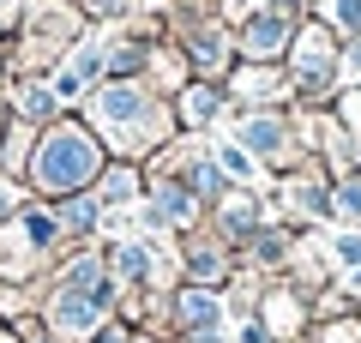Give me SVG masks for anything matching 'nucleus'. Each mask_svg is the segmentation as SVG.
<instances>
[{
	"instance_id": "nucleus-4",
	"label": "nucleus",
	"mask_w": 361,
	"mask_h": 343,
	"mask_svg": "<svg viewBox=\"0 0 361 343\" xmlns=\"http://www.w3.org/2000/svg\"><path fill=\"white\" fill-rule=\"evenodd\" d=\"M180 319H187L193 331H211V325H217V301H211L205 289H187V295H180Z\"/></svg>"
},
{
	"instance_id": "nucleus-8",
	"label": "nucleus",
	"mask_w": 361,
	"mask_h": 343,
	"mask_svg": "<svg viewBox=\"0 0 361 343\" xmlns=\"http://www.w3.org/2000/svg\"><path fill=\"white\" fill-rule=\"evenodd\" d=\"M217 114V90H187V121H211Z\"/></svg>"
},
{
	"instance_id": "nucleus-10",
	"label": "nucleus",
	"mask_w": 361,
	"mask_h": 343,
	"mask_svg": "<svg viewBox=\"0 0 361 343\" xmlns=\"http://www.w3.org/2000/svg\"><path fill=\"white\" fill-rule=\"evenodd\" d=\"M127 193H133V175H127V169H115V175L103 181V199H115V205H121Z\"/></svg>"
},
{
	"instance_id": "nucleus-16",
	"label": "nucleus",
	"mask_w": 361,
	"mask_h": 343,
	"mask_svg": "<svg viewBox=\"0 0 361 343\" xmlns=\"http://www.w3.org/2000/svg\"><path fill=\"white\" fill-rule=\"evenodd\" d=\"M355 61H361V49H355Z\"/></svg>"
},
{
	"instance_id": "nucleus-9",
	"label": "nucleus",
	"mask_w": 361,
	"mask_h": 343,
	"mask_svg": "<svg viewBox=\"0 0 361 343\" xmlns=\"http://www.w3.org/2000/svg\"><path fill=\"white\" fill-rule=\"evenodd\" d=\"M115 271L121 277H145V253L139 247H115Z\"/></svg>"
},
{
	"instance_id": "nucleus-7",
	"label": "nucleus",
	"mask_w": 361,
	"mask_h": 343,
	"mask_svg": "<svg viewBox=\"0 0 361 343\" xmlns=\"http://www.w3.org/2000/svg\"><path fill=\"white\" fill-rule=\"evenodd\" d=\"M325 13H331L337 30H355L361 37V0H325Z\"/></svg>"
},
{
	"instance_id": "nucleus-12",
	"label": "nucleus",
	"mask_w": 361,
	"mask_h": 343,
	"mask_svg": "<svg viewBox=\"0 0 361 343\" xmlns=\"http://www.w3.org/2000/svg\"><path fill=\"white\" fill-rule=\"evenodd\" d=\"M90 217H97L90 205H66V211H61V223H66V229H90Z\"/></svg>"
},
{
	"instance_id": "nucleus-11",
	"label": "nucleus",
	"mask_w": 361,
	"mask_h": 343,
	"mask_svg": "<svg viewBox=\"0 0 361 343\" xmlns=\"http://www.w3.org/2000/svg\"><path fill=\"white\" fill-rule=\"evenodd\" d=\"M18 109H25V114H49L54 97H49V90H25V102H18Z\"/></svg>"
},
{
	"instance_id": "nucleus-2",
	"label": "nucleus",
	"mask_w": 361,
	"mask_h": 343,
	"mask_svg": "<svg viewBox=\"0 0 361 343\" xmlns=\"http://www.w3.org/2000/svg\"><path fill=\"white\" fill-rule=\"evenodd\" d=\"M283 37H289V25H283V18H277V13H259L253 25H247L241 49H247V54H259V61H265V54H277V49H283Z\"/></svg>"
},
{
	"instance_id": "nucleus-1",
	"label": "nucleus",
	"mask_w": 361,
	"mask_h": 343,
	"mask_svg": "<svg viewBox=\"0 0 361 343\" xmlns=\"http://www.w3.org/2000/svg\"><path fill=\"white\" fill-rule=\"evenodd\" d=\"M90 169H97V145H90V133H78V127L49 133L42 151H37V181L49 193H73Z\"/></svg>"
},
{
	"instance_id": "nucleus-14",
	"label": "nucleus",
	"mask_w": 361,
	"mask_h": 343,
	"mask_svg": "<svg viewBox=\"0 0 361 343\" xmlns=\"http://www.w3.org/2000/svg\"><path fill=\"white\" fill-rule=\"evenodd\" d=\"M193 181H199V187H205V193H217V187H223V175H217V169H211V163H205V169H193Z\"/></svg>"
},
{
	"instance_id": "nucleus-5",
	"label": "nucleus",
	"mask_w": 361,
	"mask_h": 343,
	"mask_svg": "<svg viewBox=\"0 0 361 343\" xmlns=\"http://www.w3.org/2000/svg\"><path fill=\"white\" fill-rule=\"evenodd\" d=\"M241 139L247 145H253V151H277V145H283V127H277V121H271V114H259V121H247V127H241Z\"/></svg>"
},
{
	"instance_id": "nucleus-15",
	"label": "nucleus",
	"mask_w": 361,
	"mask_h": 343,
	"mask_svg": "<svg viewBox=\"0 0 361 343\" xmlns=\"http://www.w3.org/2000/svg\"><path fill=\"white\" fill-rule=\"evenodd\" d=\"M337 259H361V235H343L337 241Z\"/></svg>"
},
{
	"instance_id": "nucleus-13",
	"label": "nucleus",
	"mask_w": 361,
	"mask_h": 343,
	"mask_svg": "<svg viewBox=\"0 0 361 343\" xmlns=\"http://www.w3.org/2000/svg\"><path fill=\"white\" fill-rule=\"evenodd\" d=\"M337 211H349V217H361V187H343V193H337Z\"/></svg>"
},
{
	"instance_id": "nucleus-3",
	"label": "nucleus",
	"mask_w": 361,
	"mask_h": 343,
	"mask_svg": "<svg viewBox=\"0 0 361 343\" xmlns=\"http://www.w3.org/2000/svg\"><path fill=\"white\" fill-rule=\"evenodd\" d=\"M97 114H103V121H115V127H133V121L145 114V97H139L133 85H115V90H103Z\"/></svg>"
},
{
	"instance_id": "nucleus-6",
	"label": "nucleus",
	"mask_w": 361,
	"mask_h": 343,
	"mask_svg": "<svg viewBox=\"0 0 361 343\" xmlns=\"http://www.w3.org/2000/svg\"><path fill=\"white\" fill-rule=\"evenodd\" d=\"M187 211H193V199H187L180 187H163V193H157V211H151V217H163V223H180Z\"/></svg>"
}]
</instances>
